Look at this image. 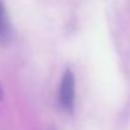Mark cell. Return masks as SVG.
<instances>
[{"label": "cell", "instance_id": "3", "mask_svg": "<svg viewBox=\"0 0 130 130\" xmlns=\"http://www.w3.org/2000/svg\"><path fill=\"white\" fill-rule=\"evenodd\" d=\"M3 97V91H1V87H0V99Z\"/></svg>", "mask_w": 130, "mask_h": 130}, {"label": "cell", "instance_id": "1", "mask_svg": "<svg viewBox=\"0 0 130 130\" xmlns=\"http://www.w3.org/2000/svg\"><path fill=\"white\" fill-rule=\"evenodd\" d=\"M59 102L66 111H72L75 104V76L67 70L59 85Z\"/></svg>", "mask_w": 130, "mask_h": 130}, {"label": "cell", "instance_id": "2", "mask_svg": "<svg viewBox=\"0 0 130 130\" xmlns=\"http://www.w3.org/2000/svg\"><path fill=\"white\" fill-rule=\"evenodd\" d=\"M8 34V23H6V15L4 10L3 1L0 0V41H3Z\"/></svg>", "mask_w": 130, "mask_h": 130}]
</instances>
